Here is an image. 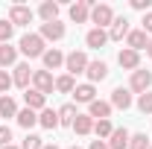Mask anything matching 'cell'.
I'll return each instance as SVG.
<instances>
[{
    "label": "cell",
    "mask_w": 152,
    "mask_h": 149,
    "mask_svg": "<svg viewBox=\"0 0 152 149\" xmlns=\"http://www.w3.org/2000/svg\"><path fill=\"white\" fill-rule=\"evenodd\" d=\"M91 9H94L91 0H79V3H73V6H70V20H73V23H85V20L91 18Z\"/></svg>",
    "instance_id": "8992f818"
},
{
    "label": "cell",
    "mask_w": 152,
    "mask_h": 149,
    "mask_svg": "<svg viewBox=\"0 0 152 149\" xmlns=\"http://www.w3.org/2000/svg\"><path fill=\"white\" fill-rule=\"evenodd\" d=\"M70 149H79V146H70Z\"/></svg>",
    "instance_id": "b9f144b4"
},
{
    "label": "cell",
    "mask_w": 152,
    "mask_h": 149,
    "mask_svg": "<svg viewBox=\"0 0 152 149\" xmlns=\"http://www.w3.org/2000/svg\"><path fill=\"white\" fill-rule=\"evenodd\" d=\"M132 6L140 9V12H146V9H149V0H132Z\"/></svg>",
    "instance_id": "8d00e7d4"
},
{
    "label": "cell",
    "mask_w": 152,
    "mask_h": 149,
    "mask_svg": "<svg viewBox=\"0 0 152 149\" xmlns=\"http://www.w3.org/2000/svg\"><path fill=\"white\" fill-rule=\"evenodd\" d=\"M38 15L44 18V23H53V20H58V3H53V0H47V3H41V9H38Z\"/></svg>",
    "instance_id": "d6986e66"
},
{
    "label": "cell",
    "mask_w": 152,
    "mask_h": 149,
    "mask_svg": "<svg viewBox=\"0 0 152 149\" xmlns=\"http://www.w3.org/2000/svg\"><path fill=\"white\" fill-rule=\"evenodd\" d=\"M129 131L126 129H114L111 131V140H108V149H129Z\"/></svg>",
    "instance_id": "ac0fdd59"
},
{
    "label": "cell",
    "mask_w": 152,
    "mask_h": 149,
    "mask_svg": "<svg viewBox=\"0 0 152 149\" xmlns=\"http://www.w3.org/2000/svg\"><path fill=\"white\" fill-rule=\"evenodd\" d=\"M132 105V91L129 88H114L111 91V108H129Z\"/></svg>",
    "instance_id": "7c38bea8"
},
{
    "label": "cell",
    "mask_w": 152,
    "mask_h": 149,
    "mask_svg": "<svg viewBox=\"0 0 152 149\" xmlns=\"http://www.w3.org/2000/svg\"><path fill=\"white\" fill-rule=\"evenodd\" d=\"M88 117H91V120H108V117H111V102L94 99V102L88 105Z\"/></svg>",
    "instance_id": "8fae6325"
},
{
    "label": "cell",
    "mask_w": 152,
    "mask_h": 149,
    "mask_svg": "<svg viewBox=\"0 0 152 149\" xmlns=\"http://www.w3.org/2000/svg\"><path fill=\"white\" fill-rule=\"evenodd\" d=\"M143 32H152V12L143 15Z\"/></svg>",
    "instance_id": "d590c367"
},
{
    "label": "cell",
    "mask_w": 152,
    "mask_h": 149,
    "mask_svg": "<svg viewBox=\"0 0 152 149\" xmlns=\"http://www.w3.org/2000/svg\"><path fill=\"white\" fill-rule=\"evenodd\" d=\"M73 120H76V105L67 102V105L58 108V126H61V123H64V126H73Z\"/></svg>",
    "instance_id": "cb8c5ba5"
},
{
    "label": "cell",
    "mask_w": 152,
    "mask_h": 149,
    "mask_svg": "<svg viewBox=\"0 0 152 149\" xmlns=\"http://www.w3.org/2000/svg\"><path fill=\"white\" fill-rule=\"evenodd\" d=\"M56 91H61V93H73V91H76L73 76H70V73H67V76H58V79H56Z\"/></svg>",
    "instance_id": "4316f807"
},
{
    "label": "cell",
    "mask_w": 152,
    "mask_h": 149,
    "mask_svg": "<svg viewBox=\"0 0 152 149\" xmlns=\"http://www.w3.org/2000/svg\"><path fill=\"white\" fill-rule=\"evenodd\" d=\"M44 149H58V146H56V143H44Z\"/></svg>",
    "instance_id": "f35d334b"
},
{
    "label": "cell",
    "mask_w": 152,
    "mask_h": 149,
    "mask_svg": "<svg viewBox=\"0 0 152 149\" xmlns=\"http://www.w3.org/2000/svg\"><path fill=\"white\" fill-rule=\"evenodd\" d=\"M146 146H149V137H146L143 131H137V134L129 137V149H146Z\"/></svg>",
    "instance_id": "f1b7e54d"
},
{
    "label": "cell",
    "mask_w": 152,
    "mask_h": 149,
    "mask_svg": "<svg viewBox=\"0 0 152 149\" xmlns=\"http://www.w3.org/2000/svg\"><path fill=\"white\" fill-rule=\"evenodd\" d=\"M149 85H152V73H149V70H134V73H132V82H129V91L146 93V91H149Z\"/></svg>",
    "instance_id": "277c9868"
},
{
    "label": "cell",
    "mask_w": 152,
    "mask_h": 149,
    "mask_svg": "<svg viewBox=\"0 0 152 149\" xmlns=\"http://www.w3.org/2000/svg\"><path fill=\"white\" fill-rule=\"evenodd\" d=\"M146 53H149V56H152V41H149V47H146Z\"/></svg>",
    "instance_id": "ab89813d"
},
{
    "label": "cell",
    "mask_w": 152,
    "mask_h": 149,
    "mask_svg": "<svg viewBox=\"0 0 152 149\" xmlns=\"http://www.w3.org/2000/svg\"><path fill=\"white\" fill-rule=\"evenodd\" d=\"M73 131H76V134H91V131H94V120H91L88 114H76Z\"/></svg>",
    "instance_id": "ffe728a7"
},
{
    "label": "cell",
    "mask_w": 152,
    "mask_h": 149,
    "mask_svg": "<svg viewBox=\"0 0 152 149\" xmlns=\"http://www.w3.org/2000/svg\"><path fill=\"white\" fill-rule=\"evenodd\" d=\"M117 61H120V67H129V70L134 73V70H137V64H140V56H137L134 50H129V47H126V50H120Z\"/></svg>",
    "instance_id": "2e32d148"
},
{
    "label": "cell",
    "mask_w": 152,
    "mask_h": 149,
    "mask_svg": "<svg viewBox=\"0 0 152 149\" xmlns=\"http://www.w3.org/2000/svg\"><path fill=\"white\" fill-rule=\"evenodd\" d=\"M3 149H20V146H12V143H9V146H3Z\"/></svg>",
    "instance_id": "60d3db41"
},
{
    "label": "cell",
    "mask_w": 152,
    "mask_h": 149,
    "mask_svg": "<svg viewBox=\"0 0 152 149\" xmlns=\"http://www.w3.org/2000/svg\"><path fill=\"white\" fill-rule=\"evenodd\" d=\"M94 85H91V82H88V85H76V91H73V96H76V102H88V105H91V102H94L96 96H94Z\"/></svg>",
    "instance_id": "44dd1931"
},
{
    "label": "cell",
    "mask_w": 152,
    "mask_h": 149,
    "mask_svg": "<svg viewBox=\"0 0 152 149\" xmlns=\"http://www.w3.org/2000/svg\"><path fill=\"white\" fill-rule=\"evenodd\" d=\"M38 123H41L44 129H56V126H58V111L44 108V111H41V117H38Z\"/></svg>",
    "instance_id": "d4e9b609"
},
{
    "label": "cell",
    "mask_w": 152,
    "mask_h": 149,
    "mask_svg": "<svg viewBox=\"0 0 152 149\" xmlns=\"http://www.w3.org/2000/svg\"><path fill=\"white\" fill-rule=\"evenodd\" d=\"M126 44H129V50L140 53V50H146V47H149V38H146L143 29H132V32L126 35Z\"/></svg>",
    "instance_id": "9c48e42d"
},
{
    "label": "cell",
    "mask_w": 152,
    "mask_h": 149,
    "mask_svg": "<svg viewBox=\"0 0 152 149\" xmlns=\"http://www.w3.org/2000/svg\"><path fill=\"white\" fill-rule=\"evenodd\" d=\"M12 82L23 88V91H29V82H32V67L29 64H15V76H12Z\"/></svg>",
    "instance_id": "30bf717a"
},
{
    "label": "cell",
    "mask_w": 152,
    "mask_h": 149,
    "mask_svg": "<svg viewBox=\"0 0 152 149\" xmlns=\"http://www.w3.org/2000/svg\"><path fill=\"white\" fill-rule=\"evenodd\" d=\"M23 102H26V108H29V111H38V108L44 111V102H47V96H44L41 91H35V88H32V91L23 93Z\"/></svg>",
    "instance_id": "5bb4252c"
},
{
    "label": "cell",
    "mask_w": 152,
    "mask_h": 149,
    "mask_svg": "<svg viewBox=\"0 0 152 149\" xmlns=\"http://www.w3.org/2000/svg\"><path fill=\"white\" fill-rule=\"evenodd\" d=\"M12 85H15V82H12V76L6 73V70H0V93H3V96H6V91H9V88H12Z\"/></svg>",
    "instance_id": "836d02e7"
},
{
    "label": "cell",
    "mask_w": 152,
    "mask_h": 149,
    "mask_svg": "<svg viewBox=\"0 0 152 149\" xmlns=\"http://www.w3.org/2000/svg\"><path fill=\"white\" fill-rule=\"evenodd\" d=\"M149 149H152V140H149Z\"/></svg>",
    "instance_id": "7bdbcfd3"
},
{
    "label": "cell",
    "mask_w": 152,
    "mask_h": 149,
    "mask_svg": "<svg viewBox=\"0 0 152 149\" xmlns=\"http://www.w3.org/2000/svg\"><path fill=\"white\" fill-rule=\"evenodd\" d=\"M38 123L35 111H29V108H23V111H18V126H23V129H32Z\"/></svg>",
    "instance_id": "83f0119b"
},
{
    "label": "cell",
    "mask_w": 152,
    "mask_h": 149,
    "mask_svg": "<svg viewBox=\"0 0 152 149\" xmlns=\"http://www.w3.org/2000/svg\"><path fill=\"white\" fill-rule=\"evenodd\" d=\"M88 149H108V143H102V140H94V143H91Z\"/></svg>",
    "instance_id": "74e56055"
},
{
    "label": "cell",
    "mask_w": 152,
    "mask_h": 149,
    "mask_svg": "<svg viewBox=\"0 0 152 149\" xmlns=\"http://www.w3.org/2000/svg\"><path fill=\"white\" fill-rule=\"evenodd\" d=\"M85 73H88L91 82H102V79L108 76V64H105V61H88V70H85Z\"/></svg>",
    "instance_id": "9a60e30c"
},
{
    "label": "cell",
    "mask_w": 152,
    "mask_h": 149,
    "mask_svg": "<svg viewBox=\"0 0 152 149\" xmlns=\"http://www.w3.org/2000/svg\"><path fill=\"white\" fill-rule=\"evenodd\" d=\"M38 35L44 38V41H61V38H64V23H58V20L41 23V32H38Z\"/></svg>",
    "instance_id": "ba28073f"
},
{
    "label": "cell",
    "mask_w": 152,
    "mask_h": 149,
    "mask_svg": "<svg viewBox=\"0 0 152 149\" xmlns=\"http://www.w3.org/2000/svg\"><path fill=\"white\" fill-rule=\"evenodd\" d=\"M129 32H132V29H129V20L126 18H114V23L108 26V38H111V41H123Z\"/></svg>",
    "instance_id": "4fadbf2b"
},
{
    "label": "cell",
    "mask_w": 152,
    "mask_h": 149,
    "mask_svg": "<svg viewBox=\"0 0 152 149\" xmlns=\"http://www.w3.org/2000/svg\"><path fill=\"white\" fill-rule=\"evenodd\" d=\"M20 149H44V143H41V137H38V134H26V137H23V143H20Z\"/></svg>",
    "instance_id": "1f68e13d"
},
{
    "label": "cell",
    "mask_w": 152,
    "mask_h": 149,
    "mask_svg": "<svg viewBox=\"0 0 152 149\" xmlns=\"http://www.w3.org/2000/svg\"><path fill=\"white\" fill-rule=\"evenodd\" d=\"M91 20L96 23V29H105V26H111V23H114V12H111V6H105V3L94 6V9H91Z\"/></svg>",
    "instance_id": "3957f363"
},
{
    "label": "cell",
    "mask_w": 152,
    "mask_h": 149,
    "mask_svg": "<svg viewBox=\"0 0 152 149\" xmlns=\"http://www.w3.org/2000/svg\"><path fill=\"white\" fill-rule=\"evenodd\" d=\"M32 20V9L29 6H12L9 9V23L12 26H26Z\"/></svg>",
    "instance_id": "52a82bcc"
},
{
    "label": "cell",
    "mask_w": 152,
    "mask_h": 149,
    "mask_svg": "<svg viewBox=\"0 0 152 149\" xmlns=\"http://www.w3.org/2000/svg\"><path fill=\"white\" fill-rule=\"evenodd\" d=\"M137 108L143 114H152V93L146 91V93H140V99H137Z\"/></svg>",
    "instance_id": "d6a6232c"
},
{
    "label": "cell",
    "mask_w": 152,
    "mask_h": 149,
    "mask_svg": "<svg viewBox=\"0 0 152 149\" xmlns=\"http://www.w3.org/2000/svg\"><path fill=\"white\" fill-rule=\"evenodd\" d=\"M15 58H18V50H15L12 44H0V67L15 64Z\"/></svg>",
    "instance_id": "603a6c76"
},
{
    "label": "cell",
    "mask_w": 152,
    "mask_h": 149,
    "mask_svg": "<svg viewBox=\"0 0 152 149\" xmlns=\"http://www.w3.org/2000/svg\"><path fill=\"white\" fill-rule=\"evenodd\" d=\"M12 32H15V26L9 20H0V44H9L12 41Z\"/></svg>",
    "instance_id": "4dcf8cb0"
},
{
    "label": "cell",
    "mask_w": 152,
    "mask_h": 149,
    "mask_svg": "<svg viewBox=\"0 0 152 149\" xmlns=\"http://www.w3.org/2000/svg\"><path fill=\"white\" fill-rule=\"evenodd\" d=\"M32 85H35V91H41L44 96L56 88V82H53V73H50V70H35V73H32Z\"/></svg>",
    "instance_id": "5b68a950"
},
{
    "label": "cell",
    "mask_w": 152,
    "mask_h": 149,
    "mask_svg": "<svg viewBox=\"0 0 152 149\" xmlns=\"http://www.w3.org/2000/svg\"><path fill=\"white\" fill-rule=\"evenodd\" d=\"M9 143H12V131H9V126H0V149Z\"/></svg>",
    "instance_id": "e575fe53"
},
{
    "label": "cell",
    "mask_w": 152,
    "mask_h": 149,
    "mask_svg": "<svg viewBox=\"0 0 152 149\" xmlns=\"http://www.w3.org/2000/svg\"><path fill=\"white\" fill-rule=\"evenodd\" d=\"M64 67H67V73H70V76L85 73V70H88V56H85L82 50H73L70 56H64Z\"/></svg>",
    "instance_id": "7a4b0ae2"
},
{
    "label": "cell",
    "mask_w": 152,
    "mask_h": 149,
    "mask_svg": "<svg viewBox=\"0 0 152 149\" xmlns=\"http://www.w3.org/2000/svg\"><path fill=\"white\" fill-rule=\"evenodd\" d=\"M41 58H44L47 70H56V67H61V64H64V56H61V50H56V47H53V50H47Z\"/></svg>",
    "instance_id": "7402d4cb"
},
{
    "label": "cell",
    "mask_w": 152,
    "mask_h": 149,
    "mask_svg": "<svg viewBox=\"0 0 152 149\" xmlns=\"http://www.w3.org/2000/svg\"><path fill=\"white\" fill-rule=\"evenodd\" d=\"M20 53L26 58H38V56H44L47 50H44V38L35 35V32H26V35L20 38Z\"/></svg>",
    "instance_id": "6da1fadb"
},
{
    "label": "cell",
    "mask_w": 152,
    "mask_h": 149,
    "mask_svg": "<svg viewBox=\"0 0 152 149\" xmlns=\"http://www.w3.org/2000/svg\"><path fill=\"white\" fill-rule=\"evenodd\" d=\"M94 131H96V137H111L114 126L108 123V120H96V123H94Z\"/></svg>",
    "instance_id": "f546056e"
},
{
    "label": "cell",
    "mask_w": 152,
    "mask_h": 149,
    "mask_svg": "<svg viewBox=\"0 0 152 149\" xmlns=\"http://www.w3.org/2000/svg\"><path fill=\"white\" fill-rule=\"evenodd\" d=\"M0 117H18V105L12 96H0Z\"/></svg>",
    "instance_id": "484cf974"
},
{
    "label": "cell",
    "mask_w": 152,
    "mask_h": 149,
    "mask_svg": "<svg viewBox=\"0 0 152 149\" xmlns=\"http://www.w3.org/2000/svg\"><path fill=\"white\" fill-rule=\"evenodd\" d=\"M105 41H108V32H105V29H96V26L85 35V44H88V47H94V50L105 47Z\"/></svg>",
    "instance_id": "e0dca14e"
}]
</instances>
